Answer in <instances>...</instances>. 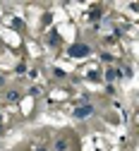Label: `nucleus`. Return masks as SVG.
Here are the masks:
<instances>
[{"label":"nucleus","instance_id":"obj_1","mask_svg":"<svg viewBox=\"0 0 139 151\" xmlns=\"http://www.w3.org/2000/svg\"><path fill=\"white\" fill-rule=\"evenodd\" d=\"M89 53H91V48L84 46V43H74V46L70 48V55H72V58H84V55H89Z\"/></svg>","mask_w":139,"mask_h":151},{"label":"nucleus","instance_id":"obj_2","mask_svg":"<svg viewBox=\"0 0 139 151\" xmlns=\"http://www.w3.org/2000/svg\"><path fill=\"white\" fill-rule=\"evenodd\" d=\"M94 113V108L91 106H82V108H74V118H79V120H84V118H89Z\"/></svg>","mask_w":139,"mask_h":151},{"label":"nucleus","instance_id":"obj_3","mask_svg":"<svg viewBox=\"0 0 139 151\" xmlns=\"http://www.w3.org/2000/svg\"><path fill=\"white\" fill-rule=\"evenodd\" d=\"M70 149V142L63 137V139H55V151H67Z\"/></svg>","mask_w":139,"mask_h":151},{"label":"nucleus","instance_id":"obj_4","mask_svg":"<svg viewBox=\"0 0 139 151\" xmlns=\"http://www.w3.org/2000/svg\"><path fill=\"white\" fill-rule=\"evenodd\" d=\"M106 79H108V82H113V79H120V70H115V67H110V70L106 72Z\"/></svg>","mask_w":139,"mask_h":151},{"label":"nucleus","instance_id":"obj_5","mask_svg":"<svg viewBox=\"0 0 139 151\" xmlns=\"http://www.w3.org/2000/svg\"><path fill=\"white\" fill-rule=\"evenodd\" d=\"M5 99H7L10 103H14V101L19 99V91H17V89H10V91H7V96H5Z\"/></svg>","mask_w":139,"mask_h":151},{"label":"nucleus","instance_id":"obj_6","mask_svg":"<svg viewBox=\"0 0 139 151\" xmlns=\"http://www.w3.org/2000/svg\"><path fill=\"white\" fill-rule=\"evenodd\" d=\"M89 79H98V72L96 70H89Z\"/></svg>","mask_w":139,"mask_h":151},{"label":"nucleus","instance_id":"obj_7","mask_svg":"<svg viewBox=\"0 0 139 151\" xmlns=\"http://www.w3.org/2000/svg\"><path fill=\"white\" fill-rule=\"evenodd\" d=\"M34 151H46V146H38V149H34Z\"/></svg>","mask_w":139,"mask_h":151},{"label":"nucleus","instance_id":"obj_8","mask_svg":"<svg viewBox=\"0 0 139 151\" xmlns=\"http://www.w3.org/2000/svg\"><path fill=\"white\" fill-rule=\"evenodd\" d=\"M3 84H5V77H0V86H3Z\"/></svg>","mask_w":139,"mask_h":151}]
</instances>
